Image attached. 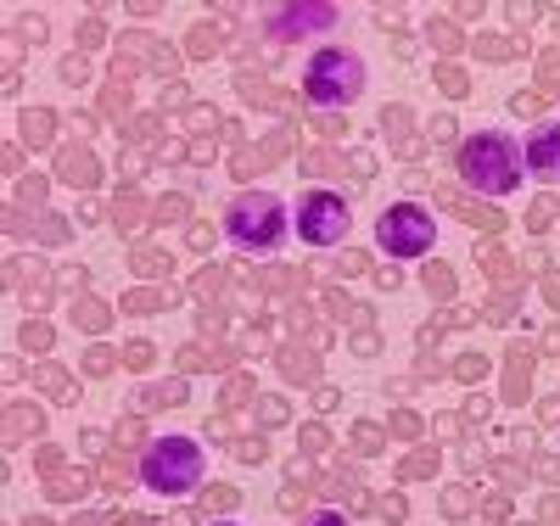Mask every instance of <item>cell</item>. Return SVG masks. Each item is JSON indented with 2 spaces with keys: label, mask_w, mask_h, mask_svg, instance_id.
I'll return each instance as SVG.
<instances>
[{
  "label": "cell",
  "mask_w": 560,
  "mask_h": 526,
  "mask_svg": "<svg viewBox=\"0 0 560 526\" xmlns=\"http://www.w3.org/2000/svg\"><path fill=\"white\" fill-rule=\"evenodd\" d=\"M202 448L191 437H158L147 454H140V482L152 493H168V499H185L197 482H202Z\"/></svg>",
  "instance_id": "cell-2"
},
{
  "label": "cell",
  "mask_w": 560,
  "mask_h": 526,
  "mask_svg": "<svg viewBox=\"0 0 560 526\" xmlns=\"http://www.w3.org/2000/svg\"><path fill=\"white\" fill-rule=\"evenodd\" d=\"M303 526H348V521H342V515H337V510H314V515H308V521H303Z\"/></svg>",
  "instance_id": "cell-9"
},
{
  "label": "cell",
  "mask_w": 560,
  "mask_h": 526,
  "mask_svg": "<svg viewBox=\"0 0 560 526\" xmlns=\"http://www.w3.org/2000/svg\"><path fill=\"white\" fill-rule=\"evenodd\" d=\"M224 235L247 253H269L287 235V208H280L269 190H242L236 202L224 208Z\"/></svg>",
  "instance_id": "cell-3"
},
{
  "label": "cell",
  "mask_w": 560,
  "mask_h": 526,
  "mask_svg": "<svg viewBox=\"0 0 560 526\" xmlns=\"http://www.w3.org/2000/svg\"><path fill=\"white\" fill-rule=\"evenodd\" d=\"M527 168H533L544 185L560 179V124H544V129L527 140Z\"/></svg>",
  "instance_id": "cell-8"
},
{
  "label": "cell",
  "mask_w": 560,
  "mask_h": 526,
  "mask_svg": "<svg viewBox=\"0 0 560 526\" xmlns=\"http://www.w3.org/2000/svg\"><path fill=\"white\" fill-rule=\"evenodd\" d=\"M459 179L471 185V190H482V197H510V190L522 185V168H527V157H522V147L510 135H471L459 147Z\"/></svg>",
  "instance_id": "cell-1"
},
{
  "label": "cell",
  "mask_w": 560,
  "mask_h": 526,
  "mask_svg": "<svg viewBox=\"0 0 560 526\" xmlns=\"http://www.w3.org/2000/svg\"><path fill=\"white\" fill-rule=\"evenodd\" d=\"M376 242H382L393 258H427L432 242H438V224H432V213H420L415 202H398V208L382 213Z\"/></svg>",
  "instance_id": "cell-5"
},
{
  "label": "cell",
  "mask_w": 560,
  "mask_h": 526,
  "mask_svg": "<svg viewBox=\"0 0 560 526\" xmlns=\"http://www.w3.org/2000/svg\"><path fill=\"white\" fill-rule=\"evenodd\" d=\"M331 23H337V7H280V12H269L275 39H298L303 28H331Z\"/></svg>",
  "instance_id": "cell-7"
},
{
  "label": "cell",
  "mask_w": 560,
  "mask_h": 526,
  "mask_svg": "<svg viewBox=\"0 0 560 526\" xmlns=\"http://www.w3.org/2000/svg\"><path fill=\"white\" fill-rule=\"evenodd\" d=\"M364 90V62L353 57V51H319L314 62H308V102L314 107H348L353 95Z\"/></svg>",
  "instance_id": "cell-4"
},
{
  "label": "cell",
  "mask_w": 560,
  "mask_h": 526,
  "mask_svg": "<svg viewBox=\"0 0 560 526\" xmlns=\"http://www.w3.org/2000/svg\"><path fill=\"white\" fill-rule=\"evenodd\" d=\"M348 202L337 197V190H308L303 208H298V235L308 247H337L342 235H348Z\"/></svg>",
  "instance_id": "cell-6"
}]
</instances>
